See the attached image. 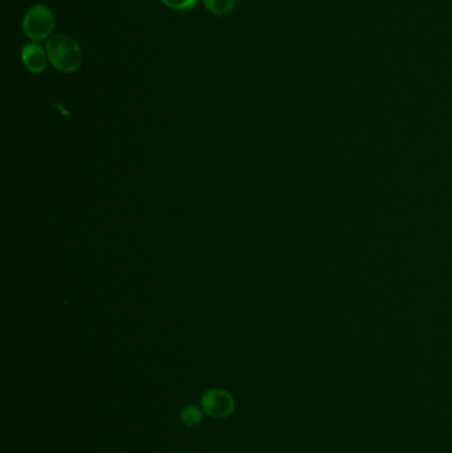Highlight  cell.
Listing matches in <instances>:
<instances>
[{
    "label": "cell",
    "mask_w": 452,
    "mask_h": 453,
    "mask_svg": "<svg viewBox=\"0 0 452 453\" xmlns=\"http://www.w3.org/2000/svg\"><path fill=\"white\" fill-rule=\"evenodd\" d=\"M23 64L32 73H41L47 66V51L38 43H29L21 49Z\"/></svg>",
    "instance_id": "obj_4"
},
{
    "label": "cell",
    "mask_w": 452,
    "mask_h": 453,
    "mask_svg": "<svg viewBox=\"0 0 452 453\" xmlns=\"http://www.w3.org/2000/svg\"><path fill=\"white\" fill-rule=\"evenodd\" d=\"M48 60L57 71L63 73H72L84 61V53L80 44L76 38L66 35V33H56L48 38L47 46Z\"/></svg>",
    "instance_id": "obj_1"
},
{
    "label": "cell",
    "mask_w": 452,
    "mask_h": 453,
    "mask_svg": "<svg viewBox=\"0 0 452 453\" xmlns=\"http://www.w3.org/2000/svg\"><path fill=\"white\" fill-rule=\"evenodd\" d=\"M200 405L207 415L215 419H223L231 415L235 410L234 397L222 388L207 390L200 399Z\"/></svg>",
    "instance_id": "obj_3"
},
{
    "label": "cell",
    "mask_w": 452,
    "mask_h": 453,
    "mask_svg": "<svg viewBox=\"0 0 452 453\" xmlns=\"http://www.w3.org/2000/svg\"><path fill=\"white\" fill-rule=\"evenodd\" d=\"M199 0H162L163 4H166L170 9L173 10H189L192 9L194 6H197Z\"/></svg>",
    "instance_id": "obj_7"
},
{
    "label": "cell",
    "mask_w": 452,
    "mask_h": 453,
    "mask_svg": "<svg viewBox=\"0 0 452 453\" xmlns=\"http://www.w3.org/2000/svg\"><path fill=\"white\" fill-rule=\"evenodd\" d=\"M203 4L215 15H227L235 9L236 0H203Z\"/></svg>",
    "instance_id": "obj_5"
},
{
    "label": "cell",
    "mask_w": 452,
    "mask_h": 453,
    "mask_svg": "<svg viewBox=\"0 0 452 453\" xmlns=\"http://www.w3.org/2000/svg\"><path fill=\"white\" fill-rule=\"evenodd\" d=\"M202 411L198 407L188 406L185 407L180 412V420L186 427H195L202 422Z\"/></svg>",
    "instance_id": "obj_6"
},
{
    "label": "cell",
    "mask_w": 452,
    "mask_h": 453,
    "mask_svg": "<svg viewBox=\"0 0 452 453\" xmlns=\"http://www.w3.org/2000/svg\"><path fill=\"white\" fill-rule=\"evenodd\" d=\"M55 26V14L44 4L32 6L23 18V31L26 36L35 41L51 38Z\"/></svg>",
    "instance_id": "obj_2"
}]
</instances>
